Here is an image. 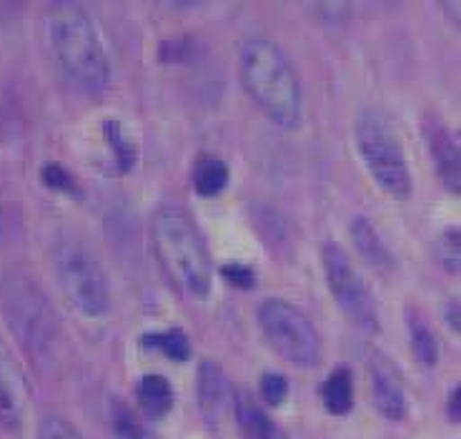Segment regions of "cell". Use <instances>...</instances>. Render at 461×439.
I'll use <instances>...</instances> for the list:
<instances>
[{
  "label": "cell",
  "mask_w": 461,
  "mask_h": 439,
  "mask_svg": "<svg viewBox=\"0 0 461 439\" xmlns=\"http://www.w3.org/2000/svg\"><path fill=\"white\" fill-rule=\"evenodd\" d=\"M239 73L249 98L268 121L296 131L303 121L301 78L286 50L266 35H249L239 46Z\"/></svg>",
  "instance_id": "obj_1"
},
{
  "label": "cell",
  "mask_w": 461,
  "mask_h": 439,
  "mask_svg": "<svg viewBox=\"0 0 461 439\" xmlns=\"http://www.w3.org/2000/svg\"><path fill=\"white\" fill-rule=\"evenodd\" d=\"M150 243L173 289L185 299H206L213 284V261L194 216L181 206L156 208L150 214Z\"/></svg>",
  "instance_id": "obj_2"
},
{
  "label": "cell",
  "mask_w": 461,
  "mask_h": 439,
  "mask_svg": "<svg viewBox=\"0 0 461 439\" xmlns=\"http://www.w3.org/2000/svg\"><path fill=\"white\" fill-rule=\"evenodd\" d=\"M48 48L60 73L83 91H101L108 83V56L88 11L58 0L46 13Z\"/></svg>",
  "instance_id": "obj_3"
},
{
  "label": "cell",
  "mask_w": 461,
  "mask_h": 439,
  "mask_svg": "<svg viewBox=\"0 0 461 439\" xmlns=\"http://www.w3.org/2000/svg\"><path fill=\"white\" fill-rule=\"evenodd\" d=\"M354 143L371 181L389 198L409 201L414 194V181L402 136L392 121L374 108L361 111L354 121Z\"/></svg>",
  "instance_id": "obj_4"
},
{
  "label": "cell",
  "mask_w": 461,
  "mask_h": 439,
  "mask_svg": "<svg viewBox=\"0 0 461 439\" xmlns=\"http://www.w3.org/2000/svg\"><path fill=\"white\" fill-rule=\"evenodd\" d=\"M53 271L70 309L86 319H101L111 309V287L98 254L81 239H63L53 249Z\"/></svg>",
  "instance_id": "obj_5"
},
{
  "label": "cell",
  "mask_w": 461,
  "mask_h": 439,
  "mask_svg": "<svg viewBox=\"0 0 461 439\" xmlns=\"http://www.w3.org/2000/svg\"><path fill=\"white\" fill-rule=\"evenodd\" d=\"M256 322L261 326L268 347L296 367H316L321 359V336L306 312L294 301L271 297L256 309Z\"/></svg>",
  "instance_id": "obj_6"
},
{
  "label": "cell",
  "mask_w": 461,
  "mask_h": 439,
  "mask_svg": "<svg viewBox=\"0 0 461 439\" xmlns=\"http://www.w3.org/2000/svg\"><path fill=\"white\" fill-rule=\"evenodd\" d=\"M321 266L326 287L339 304V309L351 324L364 332H379V304L374 299L366 279L361 277L357 264L346 249L336 242L321 243Z\"/></svg>",
  "instance_id": "obj_7"
},
{
  "label": "cell",
  "mask_w": 461,
  "mask_h": 439,
  "mask_svg": "<svg viewBox=\"0 0 461 439\" xmlns=\"http://www.w3.org/2000/svg\"><path fill=\"white\" fill-rule=\"evenodd\" d=\"M366 370H369L371 399L379 415L389 422H402L409 412V399L399 367L381 349H371L366 357Z\"/></svg>",
  "instance_id": "obj_8"
},
{
  "label": "cell",
  "mask_w": 461,
  "mask_h": 439,
  "mask_svg": "<svg viewBox=\"0 0 461 439\" xmlns=\"http://www.w3.org/2000/svg\"><path fill=\"white\" fill-rule=\"evenodd\" d=\"M196 394L201 415L208 425H219L226 409L233 402V389L226 377V371L216 359H203L198 364V380H196Z\"/></svg>",
  "instance_id": "obj_9"
},
{
  "label": "cell",
  "mask_w": 461,
  "mask_h": 439,
  "mask_svg": "<svg viewBox=\"0 0 461 439\" xmlns=\"http://www.w3.org/2000/svg\"><path fill=\"white\" fill-rule=\"evenodd\" d=\"M429 151H431V161L437 169L441 184L447 186L454 197H459L461 191V163H459V141L451 133L449 128L438 121H429L424 128Z\"/></svg>",
  "instance_id": "obj_10"
},
{
  "label": "cell",
  "mask_w": 461,
  "mask_h": 439,
  "mask_svg": "<svg viewBox=\"0 0 461 439\" xmlns=\"http://www.w3.org/2000/svg\"><path fill=\"white\" fill-rule=\"evenodd\" d=\"M25 412V381L11 354L0 347V427L18 429Z\"/></svg>",
  "instance_id": "obj_11"
},
{
  "label": "cell",
  "mask_w": 461,
  "mask_h": 439,
  "mask_svg": "<svg viewBox=\"0 0 461 439\" xmlns=\"http://www.w3.org/2000/svg\"><path fill=\"white\" fill-rule=\"evenodd\" d=\"M348 232H351V239H354V246H357L358 256H361L371 269H376L381 274L392 271L393 264H396V261H393V254L389 252L386 242L381 239V233L376 232V226H374L366 216H357V219L351 221Z\"/></svg>",
  "instance_id": "obj_12"
},
{
  "label": "cell",
  "mask_w": 461,
  "mask_h": 439,
  "mask_svg": "<svg viewBox=\"0 0 461 439\" xmlns=\"http://www.w3.org/2000/svg\"><path fill=\"white\" fill-rule=\"evenodd\" d=\"M233 412L243 439H284L276 422L266 415V409L254 399V394L239 392L233 397Z\"/></svg>",
  "instance_id": "obj_13"
},
{
  "label": "cell",
  "mask_w": 461,
  "mask_h": 439,
  "mask_svg": "<svg viewBox=\"0 0 461 439\" xmlns=\"http://www.w3.org/2000/svg\"><path fill=\"white\" fill-rule=\"evenodd\" d=\"M136 399L150 419H161L171 412L173 407L171 381L163 374H143L136 384Z\"/></svg>",
  "instance_id": "obj_14"
},
{
  "label": "cell",
  "mask_w": 461,
  "mask_h": 439,
  "mask_svg": "<svg viewBox=\"0 0 461 439\" xmlns=\"http://www.w3.org/2000/svg\"><path fill=\"white\" fill-rule=\"evenodd\" d=\"M321 399L326 412L336 416H344L354 407V377L346 367H336L321 387Z\"/></svg>",
  "instance_id": "obj_15"
},
{
  "label": "cell",
  "mask_w": 461,
  "mask_h": 439,
  "mask_svg": "<svg viewBox=\"0 0 461 439\" xmlns=\"http://www.w3.org/2000/svg\"><path fill=\"white\" fill-rule=\"evenodd\" d=\"M229 166L226 161H221L219 156H201L194 166L191 181H194L198 197L213 198L229 186Z\"/></svg>",
  "instance_id": "obj_16"
},
{
  "label": "cell",
  "mask_w": 461,
  "mask_h": 439,
  "mask_svg": "<svg viewBox=\"0 0 461 439\" xmlns=\"http://www.w3.org/2000/svg\"><path fill=\"white\" fill-rule=\"evenodd\" d=\"M140 347L149 349V352H161L163 357L171 359V361H178L184 364L191 359V342H188V334L178 326H171V329H163V332H149V334L140 336Z\"/></svg>",
  "instance_id": "obj_17"
},
{
  "label": "cell",
  "mask_w": 461,
  "mask_h": 439,
  "mask_svg": "<svg viewBox=\"0 0 461 439\" xmlns=\"http://www.w3.org/2000/svg\"><path fill=\"white\" fill-rule=\"evenodd\" d=\"M104 136L108 149L113 153V163L118 174H128L133 166H136V159H139V151H136V143L131 141V136L126 133L123 123L118 118H105L104 121Z\"/></svg>",
  "instance_id": "obj_18"
},
{
  "label": "cell",
  "mask_w": 461,
  "mask_h": 439,
  "mask_svg": "<svg viewBox=\"0 0 461 439\" xmlns=\"http://www.w3.org/2000/svg\"><path fill=\"white\" fill-rule=\"evenodd\" d=\"M406 326H409V344H411L414 357L424 367H434L438 361V339L434 334V329L419 314H409Z\"/></svg>",
  "instance_id": "obj_19"
},
{
  "label": "cell",
  "mask_w": 461,
  "mask_h": 439,
  "mask_svg": "<svg viewBox=\"0 0 461 439\" xmlns=\"http://www.w3.org/2000/svg\"><path fill=\"white\" fill-rule=\"evenodd\" d=\"M41 178H43V184L48 188H53L58 194H68V197H78L81 191H78V184H76V178L56 161H48L43 163V169H41Z\"/></svg>",
  "instance_id": "obj_20"
},
{
  "label": "cell",
  "mask_w": 461,
  "mask_h": 439,
  "mask_svg": "<svg viewBox=\"0 0 461 439\" xmlns=\"http://www.w3.org/2000/svg\"><path fill=\"white\" fill-rule=\"evenodd\" d=\"M437 252L438 261L444 264V269L449 274H456L459 271V229L456 226L441 233V239L437 243Z\"/></svg>",
  "instance_id": "obj_21"
},
{
  "label": "cell",
  "mask_w": 461,
  "mask_h": 439,
  "mask_svg": "<svg viewBox=\"0 0 461 439\" xmlns=\"http://www.w3.org/2000/svg\"><path fill=\"white\" fill-rule=\"evenodd\" d=\"M258 392L266 399V405L278 407L284 405L288 394V381L281 371H266L261 381H258Z\"/></svg>",
  "instance_id": "obj_22"
},
{
  "label": "cell",
  "mask_w": 461,
  "mask_h": 439,
  "mask_svg": "<svg viewBox=\"0 0 461 439\" xmlns=\"http://www.w3.org/2000/svg\"><path fill=\"white\" fill-rule=\"evenodd\" d=\"M219 274L223 277L226 284L236 287V289H254L256 287V271L251 266L239 264V261H229L219 269Z\"/></svg>",
  "instance_id": "obj_23"
},
{
  "label": "cell",
  "mask_w": 461,
  "mask_h": 439,
  "mask_svg": "<svg viewBox=\"0 0 461 439\" xmlns=\"http://www.w3.org/2000/svg\"><path fill=\"white\" fill-rule=\"evenodd\" d=\"M38 439H83L81 432L63 416H46L38 429Z\"/></svg>",
  "instance_id": "obj_24"
},
{
  "label": "cell",
  "mask_w": 461,
  "mask_h": 439,
  "mask_svg": "<svg viewBox=\"0 0 461 439\" xmlns=\"http://www.w3.org/2000/svg\"><path fill=\"white\" fill-rule=\"evenodd\" d=\"M113 429L121 439H143V427L136 422V416L128 412L126 407H118V412L113 415Z\"/></svg>",
  "instance_id": "obj_25"
},
{
  "label": "cell",
  "mask_w": 461,
  "mask_h": 439,
  "mask_svg": "<svg viewBox=\"0 0 461 439\" xmlns=\"http://www.w3.org/2000/svg\"><path fill=\"white\" fill-rule=\"evenodd\" d=\"M8 123H11V98H8V91L0 86V136L5 133Z\"/></svg>",
  "instance_id": "obj_26"
},
{
  "label": "cell",
  "mask_w": 461,
  "mask_h": 439,
  "mask_svg": "<svg viewBox=\"0 0 461 439\" xmlns=\"http://www.w3.org/2000/svg\"><path fill=\"white\" fill-rule=\"evenodd\" d=\"M447 324L449 329H454V334H459V299L456 297L447 304Z\"/></svg>",
  "instance_id": "obj_27"
},
{
  "label": "cell",
  "mask_w": 461,
  "mask_h": 439,
  "mask_svg": "<svg viewBox=\"0 0 461 439\" xmlns=\"http://www.w3.org/2000/svg\"><path fill=\"white\" fill-rule=\"evenodd\" d=\"M459 387H454L449 392V402H447V412H449V419L456 425L459 422Z\"/></svg>",
  "instance_id": "obj_28"
},
{
  "label": "cell",
  "mask_w": 461,
  "mask_h": 439,
  "mask_svg": "<svg viewBox=\"0 0 461 439\" xmlns=\"http://www.w3.org/2000/svg\"><path fill=\"white\" fill-rule=\"evenodd\" d=\"M0 233H3V224H0Z\"/></svg>",
  "instance_id": "obj_29"
}]
</instances>
